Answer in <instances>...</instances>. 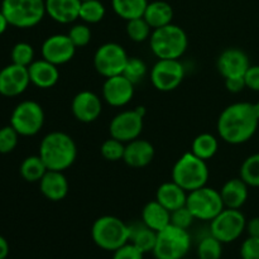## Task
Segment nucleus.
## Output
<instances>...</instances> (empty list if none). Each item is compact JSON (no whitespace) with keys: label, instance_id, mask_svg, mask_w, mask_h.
Segmentation results:
<instances>
[{"label":"nucleus","instance_id":"obj_11","mask_svg":"<svg viewBox=\"0 0 259 259\" xmlns=\"http://www.w3.org/2000/svg\"><path fill=\"white\" fill-rule=\"evenodd\" d=\"M128 53L125 48L115 42L101 45L94 55V67L103 77L121 75L128 62Z\"/></svg>","mask_w":259,"mask_h":259},{"label":"nucleus","instance_id":"obj_6","mask_svg":"<svg viewBox=\"0 0 259 259\" xmlns=\"http://www.w3.org/2000/svg\"><path fill=\"white\" fill-rule=\"evenodd\" d=\"M0 10L9 25L19 29L35 27L47 14L46 0H3Z\"/></svg>","mask_w":259,"mask_h":259},{"label":"nucleus","instance_id":"obj_18","mask_svg":"<svg viewBox=\"0 0 259 259\" xmlns=\"http://www.w3.org/2000/svg\"><path fill=\"white\" fill-rule=\"evenodd\" d=\"M250 67L247 53L240 48H227L219 55L217 68L224 78L243 77Z\"/></svg>","mask_w":259,"mask_h":259},{"label":"nucleus","instance_id":"obj_2","mask_svg":"<svg viewBox=\"0 0 259 259\" xmlns=\"http://www.w3.org/2000/svg\"><path fill=\"white\" fill-rule=\"evenodd\" d=\"M38 154L48 169L65 172L77 158V146L67 133L55 131L43 137Z\"/></svg>","mask_w":259,"mask_h":259},{"label":"nucleus","instance_id":"obj_33","mask_svg":"<svg viewBox=\"0 0 259 259\" xmlns=\"http://www.w3.org/2000/svg\"><path fill=\"white\" fill-rule=\"evenodd\" d=\"M239 177L249 187H259V152L243 161Z\"/></svg>","mask_w":259,"mask_h":259},{"label":"nucleus","instance_id":"obj_12","mask_svg":"<svg viewBox=\"0 0 259 259\" xmlns=\"http://www.w3.org/2000/svg\"><path fill=\"white\" fill-rule=\"evenodd\" d=\"M185 78V66L180 60H158L151 68V82L161 93L179 88Z\"/></svg>","mask_w":259,"mask_h":259},{"label":"nucleus","instance_id":"obj_29","mask_svg":"<svg viewBox=\"0 0 259 259\" xmlns=\"http://www.w3.org/2000/svg\"><path fill=\"white\" fill-rule=\"evenodd\" d=\"M219 149V141L211 133H201L192 141L191 152L204 161H209L217 154Z\"/></svg>","mask_w":259,"mask_h":259},{"label":"nucleus","instance_id":"obj_14","mask_svg":"<svg viewBox=\"0 0 259 259\" xmlns=\"http://www.w3.org/2000/svg\"><path fill=\"white\" fill-rule=\"evenodd\" d=\"M76 50L67 34H52L45 39L40 48L42 58L56 66L70 62L75 56Z\"/></svg>","mask_w":259,"mask_h":259},{"label":"nucleus","instance_id":"obj_35","mask_svg":"<svg viewBox=\"0 0 259 259\" xmlns=\"http://www.w3.org/2000/svg\"><path fill=\"white\" fill-rule=\"evenodd\" d=\"M10 57H12V63L28 67L34 61V48L27 42H18L17 45L13 46Z\"/></svg>","mask_w":259,"mask_h":259},{"label":"nucleus","instance_id":"obj_22","mask_svg":"<svg viewBox=\"0 0 259 259\" xmlns=\"http://www.w3.org/2000/svg\"><path fill=\"white\" fill-rule=\"evenodd\" d=\"M81 0H46V13L55 22L70 24L80 17Z\"/></svg>","mask_w":259,"mask_h":259},{"label":"nucleus","instance_id":"obj_8","mask_svg":"<svg viewBox=\"0 0 259 259\" xmlns=\"http://www.w3.org/2000/svg\"><path fill=\"white\" fill-rule=\"evenodd\" d=\"M186 207L194 215L195 220L211 222L225 209L219 190L202 186L187 195Z\"/></svg>","mask_w":259,"mask_h":259},{"label":"nucleus","instance_id":"obj_4","mask_svg":"<svg viewBox=\"0 0 259 259\" xmlns=\"http://www.w3.org/2000/svg\"><path fill=\"white\" fill-rule=\"evenodd\" d=\"M172 181L191 192L194 190L206 186L210 172L206 161L195 156L191 151L182 154L171 171Z\"/></svg>","mask_w":259,"mask_h":259},{"label":"nucleus","instance_id":"obj_27","mask_svg":"<svg viewBox=\"0 0 259 259\" xmlns=\"http://www.w3.org/2000/svg\"><path fill=\"white\" fill-rule=\"evenodd\" d=\"M143 18L151 25L152 29H157V28L171 24L174 19V9L168 3L156 0V2L148 3Z\"/></svg>","mask_w":259,"mask_h":259},{"label":"nucleus","instance_id":"obj_7","mask_svg":"<svg viewBox=\"0 0 259 259\" xmlns=\"http://www.w3.org/2000/svg\"><path fill=\"white\" fill-rule=\"evenodd\" d=\"M192 245V238L189 230L169 224L157 233L153 257L156 259L186 258Z\"/></svg>","mask_w":259,"mask_h":259},{"label":"nucleus","instance_id":"obj_15","mask_svg":"<svg viewBox=\"0 0 259 259\" xmlns=\"http://www.w3.org/2000/svg\"><path fill=\"white\" fill-rule=\"evenodd\" d=\"M30 83L28 67L10 65L0 70V95L5 98H15L24 93Z\"/></svg>","mask_w":259,"mask_h":259},{"label":"nucleus","instance_id":"obj_1","mask_svg":"<svg viewBox=\"0 0 259 259\" xmlns=\"http://www.w3.org/2000/svg\"><path fill=\"white\" fill-rule=\"evenodd\" d=\"M258 125L259 116L255 104L239 101L228 105L220 113L217 129L225 143L238 146L252 139Z\"/></svg>","mask_w":259,"mask_h":259},{"label":"nucleus","instance_id":"obj_16","mask_svg":"<svg viewBox=\"0 0 259 259\" xmlns=\"http://www.w3.org/2000/svg\"><path fill=\"white\" fill-rule=\"evenodd\" d=\"M134 86L136 85L123 73L105 78L103 85L104 101L114 108H123L133 99Z\"/></svg>","mask_w":259,"mask_h":259},{"label":"nucleus","instance_id":"obj_40","mask_svg":"<svg viewBox=\"0 0 259 259\" xmlns=\"http://www.w3.org/2000/svg\"><path fill=\"white\" fill-rule=\"evenodd\" d=\"M194 215L191 214V211L186 206L180 207V209L171 212V224L175 225V227L189 230L191 228V225L194 224Z\"/></svg>","mask_w":259,"mask_h":259},{"label":"nucleus","instance_id":"obj_32","mask_svg":"<svg viewBox=\"0 0 259 259\" xmlns=\"http://www.w3.org/2000/svg\"><path fill=\"white\" fill-rule=\"evenodd\" d=\"M105 5L100 0H83V2H81L78 19H81L86 24L100 23L105 17Z\"/></svg>","mask_w":259,"mask_h":259},{"label":"nucleus","instance_id":"obj_25","mask_svg":"<svg viewBox=\"0 0 259 259\" xmlns=\"http://www.w3.org/2000/svg\"><path fill=\"white\" fill-rule=\"evenodd\" d=\"M142 222L152 230L158 233L159 230L171 224V212L157 200H152L147 202L142 210Z\"/></svg>","mask_w":259,"mask_h":259},{"label":"nucleus","instance_id":"obj_30","mask_svg":"<svg viewBox=\"0 0 259 259\" xmlns=\"http://www.w3.org/2000/svg\"><path fill=\"white\" fill-rule=\"evenodd\" d=\"M48 171L47 166L45 164L43 159L40 158L39 154L37 156H29L23 159L19 167V174L24 181L30 182H39L40 179L45 176L46 172Z\"/></svg>","mask_w":259,"mask_h":259},{"label":"nucleus","instance_id":"obj_37","mask_svg":"<svg viewBox=\"0 0 259 259\" xmlns=\"http://www.w3.org/2000/svg\"><path fill=\"white\" fill-rule=\"evenodd\" d=\"M124 151H125V143L113 138V137L104 141L100 147L101 156L109 162L123 161Z\"/></svg>","mask_w":259,"mask_h":259},{"label":"nucleus","instance_id":"obj_23","mask_svg":"<svg viewBox=\"0 0 259 259\" xmlns=\"http://www.w3.org/2000/svg\"><path fill=\"white\" fill-rule=\"evenodd\" d=\"M224 206L228 209H242L249 196V186L240 177L230 179L219 190Z\"/></svg>","mask_w":259,"mask_h":259},{"label":"nucleus","instance_id":"obj_13","mask_svg":"<svg viewBox=\"0 0 259 259\" xmlns=\"http://www.w3.org/2000/svg\"><path fill=\"white\" fill-rule=\"evenodd\" d=\"M143 119L144 116H142L136 109L120 111L111 119L109 124L110 137L123 143H129L139 138L143 132Z\"/></svg>","mask_w":259,"mask_h":259},{"label":"nucleus","instance_id":"obj_48","mask_svg":"<svg viewBox=\"0 0 259 259\" xmlns=\"http://www.w3.org/2000/svg\"><path fill=\"white\" fill-rule=\"evenodd\" d=\"M136 110L138 111V113L141 114L142 116H146V111H147V110H146V108H144V106H137Z\"/></svg>","mask_w":259,"mask_h":259},{"label":"nucleus","instance_id":"obj_47","mask_svg":"<svg viewBox=\"0 0 259 259\" xmlns=\"http://www.w3.org/2000/svg\"><path fill=\"white\" fill-rule=\"evenodd\" d=\"M8 27H9V23H8L7 18H5L4 14H3L2 10H0V35L4 34V33L7 32Z\"/></svg>","mask_w":259,"mask_h":259},{"label":"nucleus","instance_id":"obj_10","mask_svg":"<svg viewBox=\"0 0 259 259\" xmlns=\"http://www.w3.org/2000/svg\"><path fill=\"white\" fill-rule=\"evenodd\" d=\"M247 219L239 209L225 207L218 217L210 222L209 230L223 244L233 243L245 232Z\"/></svg>","mask_w":259,"mask_h":259},{"label":"nucleus","instance_id":"obj_42","mask_svg":"<svg viewBox=\"0 0 259 259\" xmlns=\"http://www.w3.org/2000/svg\"><path fill=\"white\" fill-rule=\"evenodd\" d=\"M111 259H144V253L128 242L119 249L114 250Z\"/></svg>","mask_w":259,"mask_h":259},{"label":"nucleus","instance_id":"obj_20","mask_svg":"<svg viewBox=\"0 0 259 259\" xmlns=\"http://www.w3.org/2000/svg\"><path fill=\"white\" fill-rule=\"evenodd\" d=\"M38 184H39L40 194L53 202L62 201L67 196L70 190L67 177L61 171L48 169Z\"/></svg>","mask_w":259,"mask_h":259},{"label":"nucleus","instance_id":"obj_36","mask_svg":"<svg viewBox=\"0 0 259 259\" xmlns=\"http://www.w3.org/2000/svg\"><path fill=\"white\" fill-rule=\"evenodd\" d=\"M148 72V67H147L146 62L139 57H129L128 62H126L125 67H124L123 75L125 76L128 80H131L134 85L141 82Z\"/></svg>","mask_w":259,"mask_h":259},{"label":"nucleus","instance_id":"obj_46","mask_svg":"<svg viewBox=\"0 0 259 259\" xmlns=\"http://www.w3.org/2000/svg\"><path fill=\"white\" fill-rule=\"evenodd\" d=\"M9 254V243L3 235H0V259L8 258Z\"/></svg>","mask_w":259,"mask_h":259},{"label":"nucleus","instance_id":"obj_52","mask_svg":"<svg viewBox=\"0 0 259 259\" xmlns=\"http://www.w3.org/2000/svg\"><path fill=\"white\" fill-rule=\"evenodd\" d=\"M81 2H83V0H81Z\"/></svg>","mask_w":259,"mask_h":259},{"label":"nucleus","instance_id":"obj_28","mask_svg":"<svg viewBox=\"0 0 259 259\" xmlns=\"http://www.w3.org/2000/svg\"><path fill=\"white\" fill-rule=\"evenodd\" d=\"M148 0H111L114 13L124 20L143 17Z\"/></svg>","mask_w":259,"mask_h":259},{"label":"nucleus","instance_id":"obj_51","mask_svg":"<svg viewBox=\"0 0 259 259\" xmlns=\"http://www.w3.org/2000/svg\"><path fill=\"white\" fill-rule=\"evenodd\" d=\"M5 259H9V258H5Z\"/></svg>","mask_w":259,"mask_h":259},{"label":"nucleus","instance_id":"obj_19","mask_svg":"<svg viewBox=\"0 0 259 259\" xmlns=\"http://www.w3.org/2000/svg\"><path fill=\"white\" fill-rule=\"evenodd\" d=\"M154 153L156 151L151 142L137 138L129 143H125L123 161L132 168H143L153 161Z\"/></svg>","mask_w":259,"mask_h":259},{"label":"nucleus","instance_id":"obj_5","mask_svg":"<svg viewBox=\"0 0 259 259\" xmlns=\"http://www.w3.org/2000/svg\"><path fill=\"white\" fill-rule=\"evenodd\" d=\"M91 238L100 249L114 252L129 242V224L113 215H104L94 222Z\"/></svg>","mask_w":259,"mask_h":259},{"label":"nucleus","instance_id":"obj_43","mask_svg":"<svg viewBox=\"0 0 259 259\" xmlns=\"http://www.w3.org/2000/svg\"><path fill=\"white\" fill-rule=\"evenodd\" d=\"M244 81L247 89L259 93V65H250L244 75Z\"/></svg>","mask_w":259,"mask_h":259},{"label":"nucleus","instance_id":"obj_31","mask_svg":"<svg viewBox=\"0 0 259 259\" xmlns=\"http://www.w3.org/2000/svg\"><path fill=\"white\" fill-rule=\"evenodd\" d=\"M223 245L224 244L220 240H218L214 235H211L209 230L197 242V259H222Z\"/></svg>","mask_w":259,"mask_h":259},{"label":"nucleus","instance_id":"obj_49","mask_svg":"<svg viewBox=\"0 0 259 259\" xmlns=\"http://www.w3.org/2000/svg\"><path fill=\"white\" fill-rule=\"evenodd\" d=\"M255 109H257V113H258V116H259V101H258V103H255Z\"/></svg>","mask_w":259,"mask_h":259},{"label":"nucleus","instance_id":"obj_34","mask_svg":"<svg viewBox=\"0 0 259 259\" xmlns=\"http://www.w3.org/2000/svg\"><path fill=\"white\" fill-rule=\"evenodd\" d=\"M126 35L131 40L137 43L146 42L151 38L152 34V27L147 23V20L143 17L136 18L126 22Z\"/></svg>","mask_w":259,"mask_h":259},{"label":"nucleus","instance_id":"obj_41","mask_svg":"<svg viewBox=\"0 0 259 259\" xmlns=\"http://www.w3.org/2000/svg\"><path fill=\"white\" fill-rule=\"evenodd\" d=\"M242 259H259V238L248 237L240 247Z\"/></svg>","mask_w":259,"mask_h":259},{"label":"nucleus","instance_id":"obj_3","mask_svg":"<svg viewBox=\"0 0 259 259\" xmlns=\"http://www.w3.org/2000/svg\"><path fill=\"white\" fill-rule=\"evenodd\" d=\"M149 47L158 60H180L189 47V38L180 25L171 23L152 30Z\"/></svg>","mask_w":259,"mask_h":259},{"label":"nucleus","instance_id":"obj_45","mask_svg":"<svg viewBox=\"0 0 259 259\" xmlns=\"http://www.w3.org/2000/svg\"><path fill=\"white\" fill-rule=\"evenodd\" d=\"M245 232L248 233V237L259 238V217H254L247 220Z\"/></svg>","mask_w":259,"mask_h":259},{"label":"nucleus","instance_id":"obj_38","mask_svg":"<svg viewBox=\"0 0 259 259\" xmlns=\"http://www.w3.org/2000/svg\"><path fill=\"white\" fill-rule=\"evenodd\" d=\"M67 35L76 48L85 47L91 40V29L86 23H77L70 27Z\"/></svg>","mask_w":259,"mask_h":259},{"label":"nucleus","instance_id":"obj_17","mask_svg":"<svg viewBox=\"0 0 259 259\" xmlns=\"http://www.w3.org/2000/svg\"><path fill=\"white\" fill-rule=\"evenodd\" d=\"M71 111L76 120L81 123H93L101 115L103 100L94 91L82 90L73 96Z\"/></svg>","mask_w":259,"mask_h":259},{"label":"nucleus","instance_id":"obj_21","mask_svg":"<svg viewBox=\"0 0 259 259\" xmlns=\"http://www.w3.org/2000/svg\"><path fill=\"white\" fill-rule=\"evenodd\" d=\"M30 83L38 89H51L60 80V70L58 66L48 62L45 58L34 60L32 65L28 66Z\"/></svg>","mask_w":259,"mask_h":259},{"label":"nucleus","instance_id":"obj_44","mask_svg":"<svg viewBox=\"0 0 259 259\" xmlns=\"http://www.w3.org/2000/svg\"><path fill=\"white\" fill-rule=\"evenodd\" d=\"M225 88H227V90L232 94L242 93L244 89H247V86H245L244 76H243V77L225 78Z\"/></svg>","mask_w":259,"mask_h":259},{"label":"nucleus","instance_id":"obj_26","mask_svg":"<svg viewBox=\"0 0 259 259\" xmlns=\"http://www.w3.org/2000/svg\"><path fill=\"white\" fill-rule=\"evenodd\" d=\"M156 239L157 232L147 227L142 220L129 224V243H132L144 254L153 252Z\"/></svg>","mask_w":259,"mask_h":259},{"label":"nucleus","instance_id":"obj_39","mask_svg":"<svg viewBox=\"0 0 259 259\" xmlns=\"http://www.w3.org/2000/svg\"><path fill=\"white\" fill-rule=\"evenodd\" d=\"M19 134L12 125H5L0 128V153H12L18 146Z\"/></svg>","mask_w":259,"mask_h":259},{"label":"nucleus","instance_id":"obj_24","mask_svg":"<svg viewBox=\"0 0 259 259\" xmlns=\"http://www.w3.org/2000/svg\"><path fill=\"white\" fill-rule=\"evenodd\" d=\"M187 195L189 192L186 190L182 189L180 185L171 180V181L159 185L156 191V200L159 204L163 205L169 212H172L180 207L186 206Z\"/></svg>","mask_w":259,"mask_h":259},{"label":"nucleus","instance_id":"obj_9","mask_svg":"<svg viewBox=\"0 0 259 259\" xmlns=\"http://www.w3.org/2000/svg\"><path fill=\"white\" fill-rule=\"evenodd\" d=\"M45 110L37 101L24 100L18 104L10 116V125L19 136L33 137L45 125Z\"/></svg>","mask_w":259,"mask_h":259},{"label":"nucleus","instance_id":"obj_50","mask_svg":"<svg viewBox=\"0 0 259 259\" xmlns=\"http://www.w3.org/2000/svg\"><path fill=\"white\" fill-rule=\"evenodd\" d=\"M182 259H191V258H187V257H186V258H182Z\"/></svg>","mask_w":259,"mask_h":259}]
</instances>
